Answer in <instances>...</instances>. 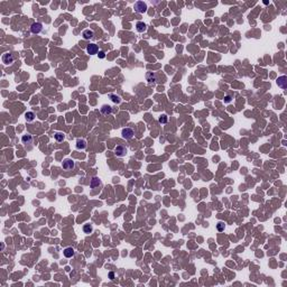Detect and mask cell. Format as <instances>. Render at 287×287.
<instances>
[{
    "label": "cell",
    "mask_w": 287,
    "mask_h": 287,
    "mask_svg": "<svg viewBox=\"0 0 287 287\" xmlns=\"http://www.w3.org/2000/svg\"><path fill=\"white\" fill-rule=\"evenodd\" d=\"M82 37H83V39H87V40L91 39L94 37V32L92 29H85L82 32Z\"/></svg>",
    "instance_id": "11"
},
{
    "label": "cell",
    "mask_w": 287,
    "mask_h": 287,
    "mask_svg": "<svg viewBox=\"0 0 287 287\" xmlns=\"http://www.w3.org/2000/svg\"><path fill=\"white\" fill-rule=\"evenodd\" d=\"M21 143L24 144V145H28V144H32L33 143V136L32 135H24L22 137H21Z\"/></svg>",
    "instance_id": "14"
},
{
    "label": "cell",
    "mask_w": 287,
    "mask_h": 287,
    "mask_svg": "<svg viewBox=\"0 0 287 287\" xmlns=\"http://www.w3.org/2000/svg\"><path fill=\"white\" fill-rule=\"evenodd\" d=\"M121 136H122V138L126 139V140H129V139H131L134 136H135V131H134V129H131V128H124L122 129V131H121Z\"/></svg>",
    "instance_id": "2"
},
{
    "label": "cell",
    "mask_w": 287,
    "mask_h": 287,
    "mask_svg": "<svg viewBox=\"0 0 287 287\" xmlns=\"http://www.w3.org/2000/svg\"><path fill=\"white\" fill-rule=\"evenodd\" d=\"M100 112H101L103 116H108V114H110V113L112 112V107L109 106V104H103V106H101V108H100Z\"/></svg>",
    "instance_id": "10"
},
{
    "label": "cell",
    "mask_w": 287,
    "mask_h": 287,
    "mask_svg": "<svg viewBox=\"0 0 287 287\" xmlns=\"http://www.w3.org/2000/svg\"><path fill=\"white\" fill-rule=\"evenodd\" d=\"M101 185V181L99 177H93V179H91V184H90V186L92 187V188H95V187H98V186H100Z\"/></svg>",
    "instance_id": "16"
},
{
    "label": "cell",
    "mask_w": 287,
    "mask_h": 287,
    "mask_svg": "<svg viewBox=\"0 0 287 287\" xmlns=\"http://www.w3.org/2000/svg\"><path fill=\"white\" fill-rule=\"evenodd\" d=\"M1 60H2V63L5 65H10V64H13L15 62V56H14L13 53H5L2 55Z\"/></svg>",
    "instance_id": "1"
},
{
    "label": "cell",
    "mask_w": 287,
    "mask_h": 287,
    "mask_svg": "<svg viewBox=\"0 0 287 287\" xmlns=\"http://www.w3.org/2000/svg\"><path fill=\"white\" fill-rule=\"evenodd\" d=\"M62 167L65 169V171H72L74 167H75V163L73 159L71 158H66V159H64L63 163H62Z\"/></svg>",
    "instance_id": "5"
},
{
    "label": "cell",
    "mask_w": 287,
    "mask_h": 287,
    "mask_svg": "<svg viewBox=\"0 0 287 287\" xmlns=\"http://www.w3.org/2000/svg\"><path fill=\"white\" fill-rule=\"evenodd\" d=\"M146 80L149 82V83H154L157 81V76L154 72H147L146 73Z\"/></svg>",
    "instance_id": "12"
},
{
    "label": "cell",
    "mask_w": 287,
    "mask_h": 287,
    "mask_svg": "<svg viewBox=\"0 0 287 287\" xmlns=\"http://www.w3.org/2000/svg\"><path fill=\"white\" fill-rule=\"evenodd\" d=\"M42 30H43V25L40 22H34L30 26V32L33 34H39Z\"/></svg>",
    "instance_id": "7"
},
{
    "label": "cell",
    "mask_w": 287,
    "mask_h": 287,
    "mask_svg": "<svg viewBox=\"0 0 287 287\" xmlns=\"http://www.w3.org/2000/svg\"><path fill=\"white\" fill-rule=\"evenodd\" d=\"M98 56H99V58H104V57H106V53H104L103 51H99Z\"/></svg>",
    "instance_id": "23"
},
{
    "label": "cell",
    "mask_w": 287,
    "mask_h": 287,
    "mask_svg": "<svg viewBox=\"0 0 287 287\" xmlns=\"http://www.w3.org/2000/svg\"><path fill=\"white\" fill-rule=\"evenodd\" d=\"M158 121L161 122V124H167V121H168V117L166 116V114H161V117H159V119H158Z\"/></svg>",
    "instance_id": "22"
},
{
    "label": "cell",
    "mask_w": 287,
    "mask_h": 287,
    "mask_svg": "<svg viewBox=\"0 0 287 287\" xmlns=\"http://www.w3.org/2000/svg\"><path fill=\"white\" fill-rule=\"evenodd\" d=\"M134 8H135V10H136L137 13H139V14H144V13L147 11V5H146L144 1H137V2L135 3Z\"/></svg>",
    "instance_id": "4"
},
{
    "label": "cell",
    "mask_w": 287,
    "mask_h": 287,
    "mask_svg": "<svg viewBox=\"0 0 287 287\" xmlns=\"http://www.w3.org/2000/svg\"><path fill=\"white\" fill-rule=\"evenodd\" d=\"M63 253H64V256L66 257V258H72L73 256H74V249L71 248V247H69V248H65L64 251H63Z\"/></svg>",
    "instance_id": "15"
},
{
    "label": "cell",
    "mask_w": 287,
    "mask_h": 287,
    "mask_svg": "<svg viewBox=\"0 0 287 287\" xmlns=\"http://www.w3.org/2000/svg\"><path fill=\"white\" fill-rule=\"evenodd\" d=\"M25 118H26V120H27L28 122H32V121H34V119H35V113H34L33 111H28V112L25 113Z\"/></svg>",
    "instance_id": "18"
},
{
    "label": "cell",
    "mask_w": 287,
    "mask_h": 287,
    "mask_svg": "<svg viewBox=\"0 0 287 287\" xmlns=\"http://www.w3.org/2000/svg\"><path fill=\"white\" fill-rule=\"evenodd\" d=\"M54 138H55V140L56 142H63L64 140V138H65V135L63 134V132H55V135H54Z\"/></svg>",
    "instance_id": "19"
},
{
    "label": "cell",
    "mask_w": 287,
    "mask_h": 287,
    "mask_svg": "<svg viewBox=\"0 0 287 287\" xmlns=\"http://www.w3.org/2000/svg\"><path fill=\"white\" fill-rule=\"evenodd\" d=\"M136 29H137V32L138 33H144V32H146V29H147V25L143 22V21H138L137 24H136Z\"/></svg>",
    "instance_id": "13"
},
{
    "label": "cell",
    "mask_w": 287,
    "mask_h": 287,
    "mask_svg": "<svg viewBox=\"0 0 287 287\" xmlns=\"http://www.w3.org/2000/svg\"><path fill=\"white\" fill-rule=\"evenodd\" d=\"M224 102H226V103L231 102V97H230V95H227V97L224 98Z\"/></svg>",
    "instance_id": "24"
},
{
    "label": "cell",
    "mask_w": 287,
    "mask_h": 287,
    "mask_svg": "<svg viewBox=\"0 0 287 287\" xmlns=\"http://www.w3.org/2000/svg\"><path fill=\"white\" fill-rule=\"evenodd\" d=\"M128 153V149L126 148L124 145H118L116 148H114V154L118 156V157H125Z\"/></svg>",
    "instance_id": "3"
},
{
    "label": "cell",
    "mask_w": 287,
    "mask_h": 287,
    "mask_svg": "<svg viewBox=\"0 0 287 287\" xmlns=\"http://www.w3.org/2000/svg\"><path fill=\"white\" fill-rule=\"evenodd\" d=\"M93 231V228H92V226L90 224V223H87V224H84L83 226V232L84 233H91Z\"/></svg>",
    "instance_id": "20"
},
{
    "label": "cell",
    "mask_w": 287,
    "mask_h": 287,
    "mask_svg": "<svg viewBox=\"0 0 287 287\" xmlns=\"http://www.w3.org/2000/svg\"><path fill=\"white\" fill-rule=\"evenodd\" d=\"M216 229H218V231H220V232L224 231V229H226V224H224V222H222V221L218 222V224H216Z\"/></svg>",
    "instance_id": "21"
},
{
    "label": "cell",
    "mask_w": 287,
    "mask_h": 287,
    "mask_svg": "<svg viewBox=\"0 0 287 287\" xmlns=\"http://www.w3.org/2000/svg\"><path fill=\"white\" fill-rule=\"evenodd\" d=\"M277 85H278L279 88H282V89H286L287 88V76H285V75L279 76L278 80H277Z\"/></svg>",
    "instance_id": "8"
},
{
    "label": "cell",
    "mask_w": 287,
    "mask_h": 287,
    "mask_svg": "<svg viewBox=\"0 0 287 287\" xmlns=\"http://www.w3.org/2000/svg\"><path fill=\"white\" fill-rule=\"evenodd\" d=\"M87 52L90 55H95V54L99 53V47L97 44H89L87 46Z\"/></svg>",
    "instance_id": "6"
},
{
    "label": "cell",
    "mask_w": 287,
    "mask_h": 287,
    "mask_svg": "<svg viewBox=\"0 0 287 287\" xmlns=\"http://www.w3.org/2000/svg\"><path fill=\"white\" fill-rule=\"evenodd\" d=\"M109 98H110V100L113 102V103H120L121 102V98L119 97V95H117V94H113V93H111V94H109Z\"/></svg>",
    "instance_id": "17"
},
{
    "label": "cell",
    "mask_w": 287,
    "mask_h": 287,
    "mask_svg": "<svg viewBox=\"0 0 287 287\" xmlns=\"http://www.w3.org/2000/svg\"><path fill=\"white\" fill-rule=\"evenodd\" d=\"M109 278H110V279H113V278H114V272L110 271V272H109Z\"/></svg>",
    "instance_id": "25"
},
{
    "label": "cell",
    "mask_w": 287,
    "mask_h": 287,
    "mask_svg": "<svg viewBox=\"0 0 287 287\" xmlns=\"http://www.w3.org/2000/svg\"><path fill=\"white\" fill-rule=\"evenodd\" d=\"M75 147H76V149H79V150H84L87 147H88V144L87 142L84 140V139H77L76 140V144H75Z\"/></svg>",
    "instance_id": "9"
}]
</instances>
